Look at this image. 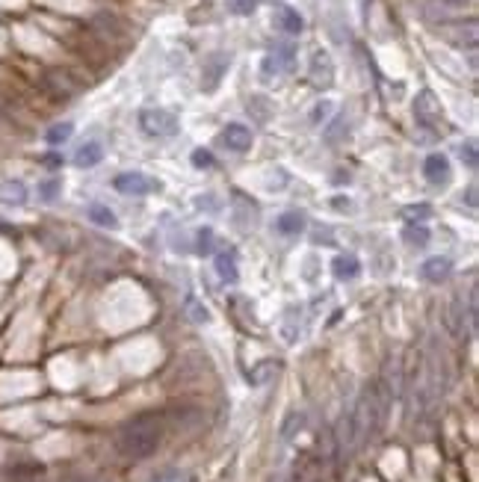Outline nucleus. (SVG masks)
Segmentation results:
<instances>
[{"label":"nucleus","mask_w":479,"mask_h":482,"mask_svg":"<svg viewBox=\"0 0 479 482\" xmlns=\"http://www.w3.org/2000/svg\"><path fill=\"white\" fill-rule=\"evenodd\" d=\"M0 195H3L6 202H15V204H21L24 198H27V190H24V184H18V181H9V184H3V190H0Z\"/></svg>","instance_id":"obj_23"},{"label":"nucleus","mask_w":479,"mask_h":482,"mask_svg":"<svg viewBox=\"0 0 479 482\" xmlns=\"http://www.w3.org/2000/svg\"><path fill=\"white\" fill-rule=\"evenodd\" d=\"M332 207H334V210H341V213H352V202H349V198H343V195H334Z\"/></svg>","instance_id":"obj_31"},{"label":"nucleus","mask_w":479,"mask_h":482,"mask_svg":"<svg viewBox=\"0 0 479 482\" xmlns=\"http://www.w3.org/2000/svg\"><path fill=\"white\" fill-rule=\"evenodd\" d=\"M213 243H216L213 228H201L199 237H195V249H199V254H210L213 252Z\"/></svg>","instance_id":"obj_24"},{"label":"nucleus","mask_w":479,"mask_h":482,"mask_svg":"<svg viewBox=\"0 0 479 482\" xmlns=\"http://www.w3.org/2000/svg\"><path fill=\"white\" fill-rule=\"evenodd\" d=\"M308 77H311L314 86H332V83H334V62H332V56H328V51L317 48L311 53V62H308Z\"/></svg>","instance_id":"obj_3"},{"label":"nucleus","mask_w":479,"mask_h":482,"mask_svg":"<svg viewBox=\"0 0 479 482\" xmlns=\"http://www.w3.org/2000/svg\"><path fill=\"white\" fill-rule=\"evenodd\" d=\"M415 119H417L423 128H435L438 121H441V104H438V98H435V92L423 89V92L417 95V101H415Z\"/></svg>","instance_id":"obj_5"},{"label":"nucleus","mask_w":479,"mask_h":482,"mask_svg":"<svg viewBox=\"0 0 479 482\" xmlns=\"http://www.w3.org/2000/svg\"><path fill=\"white\" fill-rule=\"evenodd\" d=\"M429 237H432V234H429V228L423 222H408L406 228H402V240H406L408 245H417V249H426Z\"/></svg>","instance_id":"obj_16"},{"label":"nucleus","mask_w":479,"mask_h":482,"mask_svg":"<svg viewBox=\"0 0 479 482\" xmlns=\"http://www.w3.org/2000/svg\"><path fill=\"white\" fill-rule=\"evenodd\" d=\"M112 186H116L121 195H148L157 190V184L143 172H121V175H116Z\"/></svg>","instance_id":"obj_4"},{"label":"nucleus","mask_w":479,"mask_h":482,"mask_svg":"<svg viewBox=\"0 0 479 482\" xmlns=\"http://www.w3.org/2000/svg\"><path fill=\"white\" fill-rule=\"evenodd\" d=\"M186 317H190L195 326L210 323V311L204 305H199V299H195V296H186Z\"/></svg>","instance_id":"obj_21"},{"label":"nucleus","mask_w":479,"mask_h":482,"mask_svg":"<svg viewBox=\"0 0 479 482\" xmlns=\"http://www.w3.org/2000/svg\"><path fill=\"white\" fill-rule=\"evenodd\" d=\"M139 128L145 130L148 136H175L177 134V116L169 110H143L139 112Z\"/></svg>","instance_id":"obj_2"},{"label":"nucleus","mask_w":479,"mask_h":482,"mask_svg":"<svg viewBox=\"0 0 479 482\" xmlns=\"http://www.w3.org/2000/svg\"><path fill=\"white\" fill-rule=\"evenodd\" d=\"M467 207H476V186H467Z\"/></svg>","instance_id":"obj_32"},{"label":"nucleus","mask_w":479,"mask_h":482,"mask_svg":"<svg viewBox=\"0 0 479 482\" xmlns=\"http://www.w3.org/2000/svg\"><path fill=\"white\" fill-rule=\"evenodd\" d=\"M275 370H278V364H275V361H264V364L258 367V373H249V382H251V385H264Z\"/></svg>","instance_id":"obj_26"},{"label":"nucleus","mask_w":479,"mask_h":482,"mask_svg":"<svg viewBox=\"0 0 479 482\" xmlns=\"http://www.w3.org/2000/svg\"><path fill=\"white\" fill-rule=\"evenodd\" d=\"M160 438H163V426H160L157 414H139V418L127 420L119 429L116 447L125 459L139 461V459H148L160 447Z\"/></svg>","instance_id":"obj_1"},{"label":"nucleus","mask_w":479,"mask_h":482,"mask_svg":"<svg viewBox=\"0 0 479 482\" xmlns=\"http://www.w3.org/2000/svg\"><path fill=\"white\" fill-rule=\"evenodd\" d=\"M462 323H465V302L456 296L453 302H450V311H447V326L456 337L462 335Z\"/></svg>","instance_id":"obj_17"},{"label":"nucleus","mask_w":479,"mask_h":482,"mask_svg":"<svg viewBox=\"0 0 479 482\" xmlns=\"http://www.w3.org/2000/svg\"><path fill=\"white\" fill-rule=\"evenodd\" d=\"M423 175H426L429 184L444 186L450 181V175H453V169H450V157L447 154H429L423 160Z\"/></svg>","instance_id":"obj_6"},{"label":"nucleus","mask_w":479,"mask_h":482,"mask_svg":"<svg viewBox=\"0 0 479 482\" xmlns=\"http://www.w3.org/2000/svg\"><path fill=\"white\" fill-rule=\"evenodd\" d=\"M222 143L228 145L231 151H249L251 148V143H255V136H251V128H246V125H240V121H231L228 128L222 130Z\"/></svg>","instance_id":"obj_7"},{"label":"nucleus","mask_w":479,"mask_h":482,"mask_svg":"<svg viewBox=\"0 0 479 482\" xmlns=\"http://www.w3.org/2000/svg\"><path fill=\"white\" fill-rule=\"evenodd\" d=\"M71 134H74L71 121H60V125H53L48 134H45V139H48L51 145H62V143H69V139H71Z\"/></svg>","instance_id":"obj_20"},{"label":"nucleus","mask_w":479,"mask_h":482,"mask_svg":"<svg viewBox=\"0 0 479 482\" xmlns=\"http://www.w3.org/2000/svg\"><path fill=\"white\" fill-rule=\"evenodd\" d=\"M231 65V53H213L210 62H204V89H216V83L225 74V69Z\"/></svg>","instance_id":"obj_12"},{"label":"nucleus","mask_w":479,"mask_h":482,"mask_svg":"<svg viewBox=\"0 0 479 482\" xmlns=\"http://www.w3.org/2000/svg\"><path fill=\"white\" fill-rule=\"evenodd\" d=\"M450 272H453V261L447 258V254H435V258H429L423 267H420V276L432 285H438V281H444Z\"/></svg>","instance_id":"obj_10"},{"label":"nucleus","mask_w":479,"mask_h":482,"mask_svg":"<svg viewBox=\"0 0 479 482\" xmlns=\"http://www.w3.org/2000/svg\"><path fill=\"white\" fill-rule=\"evenodd\" d=\"M101 160H104V145L95 143V139H89V143H83L74 151V166L77 169H92V166H98Z\"/></svg>","instance_id":"obj_11"},{"label":"nucleus","mask_w":479,"mask_h":482,"mask_svg":"<svg viewBox=\"0 0 479 482\" xmlns=\"http://www.w3.org/2000/svg\"><path fill=\"white\" fill-rule=\"evenodd\" d=\"M258 6V0H228V9L234 15H251Z\"/></svg>","instance_id":"obj_28"},{"label":"nucleus","mask_w":479,"mask_h":482,"mask_svg":"<svg viewBox=\"0 0 479 482\" xmlns=\"http://www.w3.org/2000/svg\"><path fill=\"white\" fill-rule=\"evenodd\" d=\"M429 216H432V207L426 202L406 207V219H411V222H423V219H429Z\"/></svg>","instance_id":"obj_27"},{"label":"nucleus","mask_w":479,"mask_h":482,"mask_svg":"<svg viewBox=\"0 0 479 482\" xmlns=\"http://www.w3.org/2000/svg\"><path fill=\"white\" fill-rule=\"evenodd\" d=\"M328 112H332V101H319L317 107H314V112H311V121H314V125H319L323 119H328Z\"/></svg>","instance_id":"obj_30"},{"label":"nucleus","mask_w":479,"mask_h":482,"mask_svg":"<svg viewBox=\"0 0 479 482\" xmlns=\"http://www.w3.org/2000/svg\"><path fill=\"white\" fill-rule=\"evenodd\" d=\"M332 276H334L337 281H352V278H358V276H361V261L355 258L352 252L337 254V258L332 261Z\"/></svg>","instance_id":"obj_9"},{"label":"nucleus","mask_w":479,"mask_h":482,"mask_svg":"<svg viewBox=\"0 0 479 482\" xmlns=\"http://www.w3.org/2000/svg\"><path fill=\"white\" fill-rule=\"evenodd\" d=\"M272 24H275L281 33H287V36H299V33L305 30V18L299 15L296 9H290V6L275 9V15H272Z\"/></svg>","instance_id":"obj_8"},{"label":"nucleus","mask_w":479,"mask_h":482,"mask_svg":"<svg viewBox=\"0 0 479 482\" xmlns=\"http://www.w3.org/2000/svg\"><path fill=\"white\" fill-rule=\"evenodd\" d=\"M305 213H299V210H287V213H281L278 216V222H275V228L278 234H284V237H296V234H302L305 231Z\"/></svg>","instance_id":"obj_13"},{"label":"nucleus","mask_w":479,"mask_h":482,"mask_svg":"<svg viewBox=\"0 0 479 482\" xmlns=\"http://www.w3.org/2000/svg\"><path fill=\"white\" fill-rule=\"evenodd\" d=\"M269 56L275 60L281 74H290V71L296 69V48H293V42H278L275 48L269 51Z\"/></svg>","instance_id":"obj_14"},{"label":"nucleus","mask_w":479,"mask_h":482,"mask_svg":"<svg viewBox=\"0 0 479 482\" xmlns=\"http://www.w3.org/2000/svg\"><path fill=\"white\" fill-rule=\"evenodd\" d=\"M89 219L95 222V225H101V228H116V213L110 210L107 204H89Z\"/></svg>","instance_id":"obj_18"},{"label":"nucleus","mask_w":479,"mask_h":482,"mask_svg":"<svg viewBox=\"0 0 479 482\" xmlns=\"http://www.w3.org/2000/svg\"><path fill=\"white\" fill-rule=\"evenodd\" d=\"M60 193H62V181H56V178H48V181L39 184V198H42V202H48V204L56 202Z\"/></svg>","instance_id":"obj_22"},{"label":"nucleus","mask_w":479,"mask_h":482,"mask_svg":"<svg viewBox=\"0 0 479 482\" xmlns=\"http://www.w3.org/2000/svg\"><path fill=\"white\" fill-rule=\"evenodd\" d=\"M193 166L195 169H210L213 166V154L208 148H195L193 151Z\"/></svg>","instance_id":"obj_29"},{"label":"nucleus","mask_w":479,"mask_h":482,"mask_svg":"<svg viewBox=\"0 0 479 482\" xmlns=\"http://www.w3.org/2000/svg\"><path fill=\"white\" fill-rule=\"evenodd\" d=\"M302 426H305V414L302 411H290L284 418V423H281V441H290Z\"/></svg>","instance_id":"obj_19"},{"label":"nucleus","mask_w":479,"mask_h":482,"mask_svg":"<svg viewBox=\"0 0 479 482\" xmlns=\"http://www.w3.org/2000/svg\"><path fill=\"white\" fill-rule=\"evenodd\" d=\"M458 157H462V163L467 169H476L479 160H476V143H474V139H467V143L458 145Z\"/></svg>","instance_id":"obj_25"},{"label":"nucleus","mask_w":479,"mask_h":482,"mask_svg":"<svg viewBox=\"0 0 479 482\" xmlns=\"http://www.w3.org/2000/svg\"><path fill=\"white\" fill-rule=\"evenodd\" d=\"M213 267H216V272H219V278L225 281V285H234V281L240 278V267H237V258H234L231 252H222V254H216Z\"/></svg>","instance_id":"obj_15"}]
</instances>
